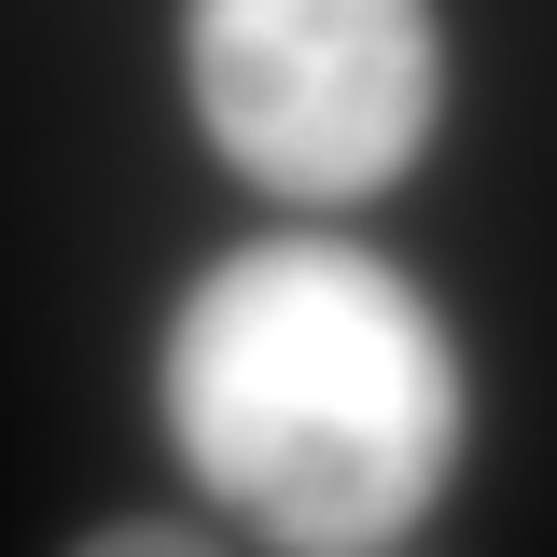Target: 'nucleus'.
<instances>
[{
    "instance_id": "nucleus-1",
    "label": "nucleus",
    "mask_w": 557,
    "mask_h": 557,
    "mask_svg": "<svg viewBox=\"0 0 557 557\" xmlns=\"http://www.w3.org/2000/svg\"><path fill=\"white\" fill-rule=\"evenodd\" d=\"M153 418L223 530L278 557H376L432 530L474 446V376L391 251L278 223L182 278L153 335Z\"/></svg>"
},
{
    "instance_id": "nucleus-2",
    "label": "nucleus",
    "mask_w": 557,
    "mask_h": 557,
    "mask_svg": "<svg viewBox=\"0 0 557 557\" xmlns=\"http://www.w3.org/2000/svg\"><path fill=\"white\" fill-rule=\"evenodd\" d=\"M182 112L265 209L391 196L446 112L432 0H182Z\"/></svg>"
},
{
    "instance_id": "nucleus-3",
    "label": "nucleus",
    "mask_w": 557,
    "mask_h": 557,
    "mask_svg": "<svg viewBox=\"0 0 557 557\" xmlns=\"http://www.w3.org/2000/svg\"><path fill=\"white\" fill-rule=\"evenodd\" d=\"M84 544L98 557H196V530H182V516H98Z\"/></svg>"
}]
</instances>
